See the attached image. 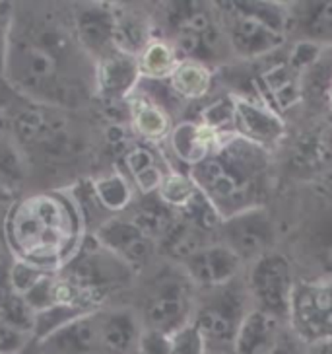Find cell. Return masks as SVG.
<instances>
[{
  "label": "cell",
  "mask_w": 332,
  "mask_h": 354,
  "mask_svg": "<svg viewBox=\"0 0 332 354\" xmlns=\"http://www.w3.org/2000/svg\"><path fill=\"white\" fill-rule=\"evenodd\" d=\"M16 296L10 279V255H4L0 261V308Z\"/></svg>",
  "instance_id": "cell-40"
},
{
  "label": "cell",
  "mask_w": 332,
  "mask_h": 354,
  "mask_svg": "<svg viewBox=\"0 0 332 354\" xmlns=\"http://www.w3.org/2000/svg\"><path fill=\"white\" fill-rule=\"evenodd\" d=\"M136 354H169V337L157 333V331L144 329Z\"/></svg>",
  "instance_id": "cell-39"
},
{
  "label": "cell",
  "mask_w": 332,
  "mask_h": 354,
  "mask_svg": "<svg viewBox=\"0 0 332 354\" xmlns=\"http://www.w3.org/2000/svg\"><path fill=\"white\" fill-rule=\"evenodd\" d=\"M123 164H125L128 177L133 179L138 191L142 195H154L162 185L166 169L159 164L157 154L148 145H130L123 152Z\"/></svg>",
  "instance_id": "cell-23"
},
{
  "label": "cell",
  "mask_w": 332,
  "mask_h": 354,
  "mask_svg": "<svg viewBox=\"0 0 332 354\" xmlns=\"http://www.w3.org/2000/svg\"><path fill=\"white\" fill-rule=\"evenodd\" d=\"M37 344L52 354H92L99 351L97 312L84 313Z\"/></svg>",
  "instance_id": "cell-19"
},
{
  "label": "cell",
  "mask_w": 332,
  "mask_h": 354,
  "mask_svg": "<svg viewBox=\"0 0 332 354\" xmlns=\"http://www.w3.org/2000/svg\"><path fill=\"white\" fill-rule=\"evenodd\" d=\"M4 259V253H2V250H0V261Z\"/></svg>",
  "instance_id": "cell-49"
},
{
  "label": "cell",
  "mask_w": 332,
  "mask_h": 354,
  "mask_svg": "<svg viewBox=\"0 0 332 354\" xmlns=\"http://www.w3.org/2000/svg\"><path fill=\"white\" fill-rule=\"evenodd\" d=\"M37 346H39V344H37V343H33L32 346H30V348H28V351H26V353H21V354H37Z\"/></svg>",
  "instance_id": "cell-46"
},
{
  "label": "cell",
  "mask_w": 332,
  "mask_h": 354,
  "mask_svg": "<svg viewBox=\"0 0 332 354\" xmlns=\"http://www.w3.org/2000/svg\"><path fill=\"white\" fill-rule=\"evenodd\" d=\"M291 21L303 35V41L332 43V0L319 2H301L293 10Z\"/></svg>",
  "instance_id": "cell-25"
},
{
  "label": "cell",
  "mask_w": 332,
  "mask_h": 354,
  "mask_svg": "<svg viewBox=\"0 0 332 354\" xmlns=\"http://www.w3.org/2000/svg\"><path fill=\"white\" fill-rule=\"evenodd\" d=\"M212 68L208 64L183 59L177 64L173 74L169 76V88L181 102H197L202 100L212 88Z\"/></svg>",
  "instance_id": "cell-26"
},
{
  "label": "cell",
  "mask_w": 332,
  "mask_h": 354,
  "mask_svg": "<svg viewBox=\"0 0 332 354\" xmlns=\"http://www.w3.org/2000/svg\"><path fill=\"white\" fill-rule=\"evenodd\" d=\"M49 274V271L39 269L32 263H26L20 259H12L10 257V279L14 284V290L18 296L26 298L30 292L39 284V282Z\"/></svg>",
  "instance_id": "cell-35"
},
{
  "label": "cell",
  "mask_w": 332,
  "mask_h": 354,
  "mask_svg": "<svg viewBox=\"0 0 332 354\" xmlns=\"http://www.w3.org/2000/svg\"><path fill=\"white\" fill-rule=\"evenodd\" d=\"M154 39L148 21L135 12L115 8V49L138 57L148 43Z\"/></svg>",
  "instance_id": "cell-29"
},
{
  "label": "cell",
  "mask_w": 332,
  "mask_h": 354,
  "mask_svg": "<svg viewBox=\"0 0 332 354\" xmlns=\"http://www.w3.org/2000/svg\"><path fill=\"white\" fill-rule=\"evenodd\" d=\"M167 8V24L171 28L173 47L181 61H197L208 64L216 61L224 41H228L226 30L222 32L219 20L214 16L210 4L204 2H173Z\"/></svg>",
  "instance_id": "cell-6"
},
{
  "label": "cell",
  "mask_w": 332,
  "mask_h": 354,
  "mask_svg": "<svg viewBox=\"0 0 332 354\" xmlns=\"http://www.w3.org/2000/svg\"><path fill=\"white\" fill-rule=\"evenodd\" d=\"M321 261L322 265H324V269L329 272H332V226L331 230L326 232L324 241H322L321 245Z\"/></svg>",
  "instance_id": "cell-41"
},
{
  "label": "cell",
  "mask_w": 332,
  "mask_h": 354,
  "mask_svg": "<svg viewBox=\"0 0 332 354\" xmlns=\"http://www.w3.org/2000/svg\"><path fill=\"white\" fill-rule=\"evenodd\" d=\"M206 339L195 323H187L179 331L169 335V354H208Z\"/></svg>",
  "instance_id": "cell-34"
},
{
  "label": "cell",
  "mask_w": 332,
  "mask_h": 354,
  "mask_svg": "<svg viewBox=\"0 0 332 354\" xmlns=\"http://www.w3.org/2000/svg\"><path fill=\"white\" fill-rule=\"evenodd\" d=\"M99 351L107 354H133L138 353V343L144 331V325L136 317L135 312L126 308L117 310H99Z\"/></svg>",
  "instance_id": "cell-18"
},
{
  "label": "cell",
  "mask_w": 332,
  "mask_h": 354,
  "mask_svg": "<svg viewBox=\"0 0 332 354\" xmlns=\"http://www.w3.org/2000/svg\"><path fill=\"white\" fill-rule=\"evenodd\" d=\"M92 238L133 271L142 269L156 251V241L150 240L130 218L111 216L92 232Z\"/></svg>",
  "instance_id": "cell-12"
},
{
  "label": "cell",
  "mask_w": 332,
  "mask_h": 354,
  "mask_svg": "<svg viewBox=\"0 0 332 354\" xmlns=\"http://www.w3.org/2000/svg\"><path fill=\"white\" fill-rule=\"evenodd\" d=\"M35 343L32 333L0 322V354H21Z\"/></svg>",
  "instance_id": "cell-38"
},
{
  "label": "cell",
  "mask_w": 332,
  "mask_h": 354,
  "mask_svg": "<svg viewBox=\"0 0 332 354\" xmlns=\"http://www.w3.org/2000/svg\"><path fill=\"white\" fill-rule=\"evenodd\" d=\"M130 272L123 261L88 236L76 257L57 272V304L82 313L99 312L105 300L125 286Z\"/></svg>",
  "instance_id": "cell-4"
},
{
  "label": "cell",
  "mask_w": 332,
  "mask_h": 354,
  "mask_svg": "<svg viewBox=\"0 0 332 354\" xmlns=\"http://www.w3.org/2000/svg\"><path fill=\"white\" fill-rule=\"evenodd\" d=\"M208 354H226V353H218V351H210Z\"/></svg>",
  "instance_id": "cell-48"
},
{
  "label": "cell",
  "mask_w": 332,
  "mask_h": 354,
  "mask_svg": "<svg viewBox=\"0 0 332 354\" xmlns=\"http://www.w3.org/2000/svg\"><path fill=\"white\" fill-rule=\"evenodd\" d=\"M219 138H224V136L212 133L210 129L200 123L183 121L171 129L169 145L173 148L175 156L191 167L206 156L208 152L218 145Z\"/></svg>",
  "instance_id": "cell-24"
},
{
  "label": "cell",
  "mask_w": 332,
  "mask_h": 354,
  "mask_svg": "<svg viewBox=\"0 0 332 354\" xmlns=\"http://www.w3.org/2000/svg\"><path fill=\"white\" fill-rule=\"evenodd\" d=\"M142 74L138 57L113 51L95 63V95L105 104H125L138 90Z\"/></svg>",
  "instance_id": "cell-13"
},
{
  "label": "cell",
  "mask_w": 332,
  "mask_h": 354,
  "mask_svg": "<svg viewBox=\"0 0 332 354\" xmlns=\"http://www.w3.org/2000/svg\"><path fill=\"white\" fill-rule=\"evenodd\" d=\"M74 35L84 53L97 63L115 49V8L107 4H84L74 8Z\"/></svg>",
  "instance_id": "cell-16"
},
{
  "label": "cell",
  "mask_w": 332,
  "mask_h": 354,
  "mask_svg": "<svg viewBox=\"0 0 332 354\" xmlns=\"http://www.w3.org/2000/svg\"><path fill=\"white\" fill-rule=\"evenodd\" d=\"M2 74L30 104L70 109L95 95V63L76 39L72 18L51 8H12Z\"/></svg>",
  "instance_id": "cell-1"
},
{
  "label": "cell",
  "mask_w": 332,
  "mask_h": 354,
  "mask_svg": "<svg viewBox=\"0 0 332 354\" xmlns=\"http://www.w3.org/2000/svg\"><path fill=\"white\" fill-rule=\"evenodd\" d=\"M0 236L12 259L59 272L76 257L90 234L70 189H52L14 198Z\"/></svg>",
  "instance_id": "cell-2"
},
{
  "label": "cell",
  "mask_w": 332,
  "mask_h": 354,
  "mask_svg": "<svg viewBox=\"0 0 332 354\" xmlns=\"http://www.w3.org/2000/svg\"><path fill=\"white\" fill-rule=\"evenodd\" d=\"M231 286L233 282L210 290V296L198 308H195L193 313V323L204 335L208 348L216 346L218 353H224V346H231L233 351L239 325L247 313L243 310L241 294Z\"/></svg>",
  "instance_id": "cell-9"
},
{
  "label": "cell",
  "mask_w": 332,
  "mask_h": 354,
  "mask_svg": "<svg viewBox=\"0 0 332 354\" xmlns=\"http://www.w3.org/2000/svg\"><path fill=\"white\" fill-rule=\"evenodd\" d=\"M84 315L76 308L63 306V304H55L51 308L35 313V327H33V339L35 343H43L45 339H49L52 333H57L61 327L66 323H70L76 317Z\"/></svg>",
  "instance_id": "cell-33"
},
{
  "label": "cell",
  "mask_w": 332,
  "mask_h": 354,
  "mask_svg": "<svg viewBox=\"0 0 332 354\" xmlns=\"http://www.w3.org/2000/svg\"><path fill=\"white\" fill-rule=\"evenodd\" d=\"M226 37L231 51L241 59H260L278 51L286 41L288 10L272 2H228Z\"/></svg>",
  "instance_id": "cell-5"
},
{
  "label": "cell",
  "mask_w": 332,
  "mask_h": 354,
  "mask_svg": "<svg viewBox=\"0 0 332 354\" xmlns=\"http://www.w3.org/2000/svg\"><path fill=\"white\" fill-rule=\"evenodd\" d=\"M126 113L133 131L146 142H159L171 135V115L142 90H136L128 97Z\"/></svg>",
  "instance_id": "cell-20"
},
{
  "label": "cell",
  "mask_w": 332,
  "mask_h": 354,
  "mask_svg": "<svg viewBox=\"0 0 332 354\" xmlns=\"http://www.w3.org/2000/svg\"><path fill=\"white\" fill-rule=\"evenodd\" d=\"M4 35H6V28L4 30L0 28V49H2V43H4Z\"/></svg>",
  "instance_id": "cell-47"
},
{
  "label": "cell",
  "mask_w": 332,
  "mask_h": 354,
  "mask_svg": "<svg viewBox=\"0 0 332 354\" xmlns=\"http://www.w3.org/2000/svg\"><path fill=\"white\" fill-rule=\"evenodd\" d=\"M218 230L222 243L228 245L241 261H259L272 253L276 241L274 222L268 210L262 207L245 209L224 218Z\"/></svg>",
  "instance_id": "cell-11"
},
{
  "label": "cell",
  "mask_w": 332,
  "mask_h": 354,
  "mask_svg": "<svg viewBox=\"0 0 332 354\" xmlns=\"http://www.w3.org/2000/svg\"><path fill=\"white\" fill-rule=\"evenodd\" d=\"M6 209H8V205H0V234H2V220H4Z\"/></svg>",
  "instance_id": "cell-45"
},
{
  "label": "cell",
  "mask_w": 332,
  "mask_h": 354,
  "mask_svg": "<svg viewBox=\"0 0 332 354\" xmlns=\"http://www.w3.org/2000/svg\"><path fill=\"white\" fill-rule=\"evenodd\" d=\"M305 354H332V339L326 341H319V343H313L307 346Z\"/></svg>",
  "instance_id": "cell-42"
},
{
  "label": "cell",
  "mask_w": 332,
  "mask_h": 354,
  "mask_svg": "<svg viewBox=\"0 0 332 354\" xmlns=\"http://www.w3.org/2000/svg\"><path fill=\"white\" fill-rule=\"evenodd\" d=\"M288 322L307 344L332 339V279L295 282Z\"/></svg>",
  "instance_id": "cell-8"
},
{
  "label": "cell",
  "mask_w": 332,
  "mask_h": 354,
  "mask_svg": "<svg viewBox=\"0 0 332 354\" xmlns=\"http://www.w3.org/2000/svg\"><path fill=\"white\" fill-rule=\"evenodd\" d=\"M156 195L169 209L181 212L193 198L197 197L198 187L193 183L188 174L185 176L179 171H167Z\"/></svg>",
  "instance_id": "cell-31"
},
{
  "label": "cell",
  "mask_w": 332,
  "mask_h": 354,
  "mask_svg": "<svg viewBox=\"0 0 332 354\" xmlns=\"http://www.w3.org/2000/svg\"><path fill=\"white\" fill-rule=\"evenodd\" d=\"M198 123L210 129L218 136L235 135V100H233V94L218 97L212 104H208L202 109Z\"/></svg>",
  "instance_id": "cell-32"
},
{
  "label": "cell",
  "mask_w": 332,
  "mask_h": 354,
  "mask_svg": "<svg viewBox=\"0 0 332 354\" xmlns=\"http://www.w3.org/2000/svg\"><path fill=\"white\" fill-rule=\"evenodd\" d=\"M146 197L148 198H144L136 207L135 214L130 216V220L144 232L150 240L159 243V241L164 240V236L169 232V228L175 224L173 210L169 209L167 205H164L157 195L156 198H152V195H146Z\"/></svg>",
  "instance_id": "cell-30"
},
{
  "label": "cell",
  "mask_w": 332,
  "mask_h": 354,
  "mask_svg": "<svg viewBox=\"0 0 332 354\" xmlns=\"http://www.w3.org/2000/svg\"><path fill=\"white\" fill-rule=\"evenodd\" d=\"M324 102H326L332 113V74L329 76V84H326V90H324Z\"/></svg>",
  "instance_id": "cell-43"
},
{
  "label": "cell",
  "mask_w": 332,
  "mask_h": 354,
  "mask_svg": "<svg viewBox=\"0 0 332 354\" xmlns=\"http://www.w3.org/2000/svg\"><path fill=\"white\" fill-rule=\"evenodd\" d=\"M235 100V135L268 152L286 135V123L272 107L257 97L233 95Z\"/></svg>",
  "instance_id": "cell-14"
},
{
  "label": "cell",
  "mask_w": 332,
  "mask_h": 354,
  "mask_svg": "<svg viewBox=\"0 0 332 354\" xmlns=\"http://www.w3.org/2000/svg\"><path fill=\"white\" fill-rule=\"evenodd\" d=\"M0 322L8 323L16 329H21L26 333L33 335V327H35V312L32 310V306L26 302V298L21 296H14L12 300L4 304L0 308Z\"/></svg>",
  "instance_id": "cell-36"
},
{
  "label": "cell",
  "mask_w": 332,
  "mask_h": 354,
  "mask_svg": "<svg viewBox=\"0 0 332 354\" xmlns=\"http://www.w3.org/2000/svg\"><path fill=\"white\" fill-rule=\"evenodd\" d=\"M251 292L259 304L260 312L284 322L290 315L291 294L295 288L290 261L280 253H268L253 263L251 269Z\"/></svg>",
  "instance_id": "cell-10"
},
{
  "label": "cell",
  "mask_w": 332,
  "mask_h": 354,
  "mask_svg": "<svg viewBox=\"0 0 332 354\" xmlns=\"http://www.w3.org/2000/svg\"><path fill=\"white\" fill-rule=\"evenodd\" d=\"M28 176L30 160L12 135L10 125H6L4 117H0V187L10 197L18 198Z\"/></svg>",
  "instance_id": "cell-22"
},
{
  "label": "cell",
  "mask_w": 332,
  "mask_h": 354,
  "mask_svg": "<svg viewBox=\"0 0 332 354\" xmlns=\"http://www.w3.org/2000/svg\"><path fill=\"white\" fill-rule=\"evenodd\" d=\"M90 181H92V191H94L99 207L107 214H119L130 207V203L135 198V191L125 174L111 171V174L92 177Z\"/></svg>",
  "instance_id": "cell-27"
},
{
  "label": "cell",
  "mask_w": 332,
  "mask_h": 354,
  "mask_svg": "<svg viewBox=\"0 0 332 354\" xmlns=\"http://www.w3.org/2000/svg\"><path fill=\"white\" fill-rule=\"evenodd\" d=\"M253 84L257 100L272 107L276 113L290 111L303 97V76L288 63V59L260 66Z\"/></svg>",
  "instance_id": "cell-15"
},
{
  "label": "cell",
  "mask_w": 332,
  "mask_h": 354,
  "mask_svg": "<svg viewBox=\"0 0 332 354\" xmlns=\"http://www.w3.org/2000/svg\"><path fill=\"white\" fill-rule=\"evenodd\" d=\"M278 319L260 310L245 313L239 325L233 353L235 354H272L278 344Z\"/></svg>",
  "instance_id": "cell-21"
},
{
  "label": "cell",
  "mask_w": 332,
  "mask_h": 354,
  "mask_svg": "<svg viewBox=\"0 0 332 354\" xmlns=\"http://www.w3.org/2000/svg\"><path fill=\"white\" fill-rule=\"evenodd\" d=\"M268 169V152L229 135L219 138L206 156L188 167V177L214 205L222 218L260 207L259 197Z\"/></svg>",
  "instance_id": "cell-3"
},
{
  "label": "cell",
  "mask_w": 332,
  "mask_h": 354,
  "mask_svg": "<svg viewBox=\"0 0 332 354\" xmlns=\"http://www.w3.org/2000/svg\"><path fill=\"white\" fill-rule=\"evenodd\" d=\"M241 265L243 261L222 241L208 243L202 250H198L197 253H193L191 257L183 261L185 272L193 284L208 288V290L231 284L237 279Z\"/></svg>",
  "instance_id": "cell-17"
},
{
  "label": "cell",
  "mask_w": 332,
  "mask_h": 354,
  "mask_svg": "<svg viewBox=\"0 0 332 354\" xmlns=\"http://www.w3.org/2000/svg\"><path fill=\"white\" fill-rule=\"evenodd\" d=\"M12 201H14V197H10L4 189L0 187V205H10Z\"/></svg>",
  "instance_id": "cell-44"
},
{
  "label": "cell",
  "mask_w": 332,
  "mask_h": 354,
  "mask_svg": "<svg viewBox=\"0 0 332 354\" xmlns=\"http://www.w3.org/2000/svg\"><path fill=\"white\" fill-rule=\"evenodd\" d=\"M181 57L169 39L154 37L138 55V66L142 80H169Z\"/></svg>",
  "instance_id": "cell-28"
},
{
  "label": "cell",
  "mask_w": 332,
  "mask_h": 354,
  "mask_svg": "<svg viewBox=\"0 0 332 354\" xmlns=\"http://www.w3.org/2000/svg\"><path fill=\"white\" fill-rule=\"evenodd\" d=\"M193 281L187 272H167L159 274L146 294L142 325L144 329L169 337L193 322Z\"/></svg>",
  "instance_id": "cell-7"
},
{
  "label": "cell",
  "mask_w": 332,
  "mask_h": 354,
  "mask_svg": "<svg viewBox=\"0 0 332 354\" xmlns=\"http://www.w3.org/2000/svg\"><path fill=\"white\" fill-rule=\"evenodd\" d=\"M329 146L324 142L322 136H307L305 140H300L293 152V162L297 167H319L326 162L329 158Z\"/></svg>",
  "instance_id": "cell-37"
}]
</instances>
